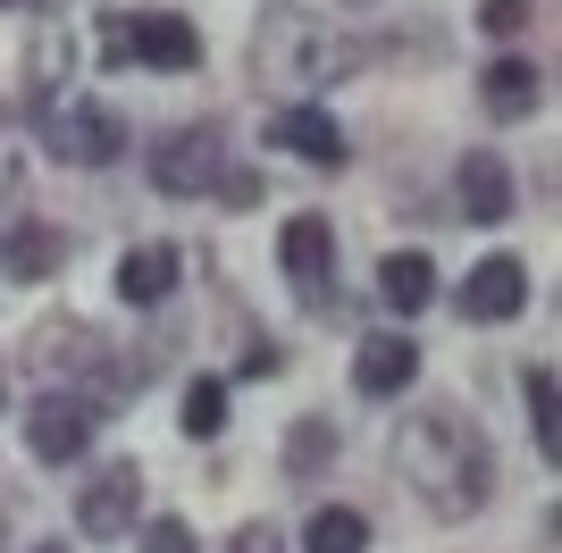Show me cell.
Segmentation results:
<instances>
[{"label":"cell","mask_w":562,"mask_h":553,"mask_svg":"<svg viewBox=\"0 0 562 553\" xmlns=\"http://www.w3.org/2000/svg\"><path fill=\"white\" fill-rule=\"evenodd\" d=\"M386 461H395L403 495H412L437 529H470V520L495 504V444L462 403H420V411H403Z\"/></svg>","instance_id":"1"},{"label":"cell","mask_w":562,"mask_h":553,"mask_svg":"<svg viewBox=\"0 0 562 553\" xmlns=\"http://www.w3.org/2000/svg\"><path fill=\"white\" fill-rule=\"evenodd\" d=\"M244 76L285 101H328L336 84L370 76V34H352L319 9H260L252 43H244Z\"/></svg>","instance_id":"2"},{"label":"cell","mask_w":562,"mask_h":553,"mask_svg":"<svg viewBox=\"0 0 562 553\" xmlns=\"http://www.w3.org/2000/svg\"><path fill=\"white\" fill-rule=\"evenodd\" d=\"M25 369L43 377V386H85L101 394L117 411V394L143 386V361H126L117 352V336L101 319H85V311H59V319H34V336H25Z\"/></svg>","instance_id":"3"},{"label":"cell","mask_w":562,"mask_h":553,"mask_svg":"<svg viewBox=\"0 0 562 553\" xmlns=\"http://www.w3.org/2000/svg\"><path fill=\"white\" fill-rule=\"evenodd\" d=\"M93 34H101V76H126V68L193 76V68H202V50H211L186 9H101Z\"/></svg>","instance_id":"4"},{"label":"cell","mask_w":562,"mask_h":553,"mask_svg":"<svg viewBox=\"0 0 562 553\" xmlns=\"http://www.w3.org/2000/svg\"><path fill=\"white\" fill-rule=\"evenodd\" d=\"M34 135H43V160L85 168V177H101V168H117L126 151H135L126 110H117V101H101V92H68V101H50V110L34 117Z\"/></svg>","instance_id":"5"},{"label":"cell","mask_w":562,"mask_h":553,"mask_svg":"<svg viewBox=\"0 0 562 553\" xmlns=\"http://www.w3.org/2000/svg\"><path fill=\"white\" fill-rule=\"evenodd\" d=\"M101 419H110V403H101V394H85V386H43V394L18 411L25 461H34V470H76V461H93Z\"/></svg>","instance_id":"6"},{"label":"cell","mask_w":562,"mask_h":553,"mask_svg":"<svg viewBox=\"0 0 562 553\" xmlns=\"http://www.w3.org/2000/svg\"><path fill=\"white\" fill-rule=\"evenodd\" d=\"M235 143H227V117H193V126H168L160 143H143V177L160 202H211V184L227 177Z\"/></svg>","instance_id":"7"},{"label":"cell","mask_w":562,"mask_h":553,"mask_svg":"<svg viewBox=\"0 0 562 553\" xmlns=\"http://www.w3.org/2000/svg\"><path fill=\"white\" fill-rule=\"evenodd\" d=\"M143 511H151V478H143V461L135 453H117V461H93L85 478H76V537L85 545H126V537L143 529Z\"/></svg>","instance_id":"8"},{"label":"cell","mask_w":562,"mask_h":553,"mask_svg":"<svg viewBox=\"0 0 562 553\" xmlns=\"http://www.w3.org/2000/svg\"><path fill=\"white\" fill-rule=\"evenodd\" d=\"M336 260H345V244H336L328 210H294V218L278 227V276L294 285L303 311H328L336 302Z\"/></svg>","instance_id":"9"},{"label":"cell","mask_w":562,"mask_h":553,"mask_svg":"<svg viewBox=\"0 0 562 553\" xmlns=\"http://www.w3.org/2000/svg\"><path fill=\"white\" fill-rule=\"evenodd\" d=\"M446 218H462V227H504V218H520V177L513 160L495 151V143H470L462 160H453L446 177Z\"/></svg>","instance_id":"10"},{"label":"cell","mask_w":562,"mask_h":553,"mask_svg":"<svg viewBox=\"0 0 562 553\" xmlns=\"http://www.w3.org/2000/svg\"><path fill=\"white\" fill-rule=\"evenodd\" d=\"M529 294H538V276H529L520 252H479L462 269V285H453V311H462L470 327H513L520 311H529Z\"/></svg>","instance_id":"11"},{"label":"cell","mask_w":562,"mask_h":553,"mask_svg":"<svg viewBox=\"0 0 562 553\" xmlns=\"http://www.w3.org/2000/svg\"><path fill=\"white\" fill-rule=\"evenodd\" d=\"M260 143L285 151V160H303V168H328V177L352 160V135L336 126L328 101H278V110L260 117Z\"/></svg>","instance_id":"12"},{"label":"cell","mask_w":562,"mask_h":553,"mask_svg":"<svg viewBox=\"0 0 562 553\" xmlns=\"http://www.w3.org/2000/svg\"><path fill=\"white\" fill-rule=\"evenodd\" d=\"M420 336L412 327H370V336H352V394L361 403H403V394L420 386Z\"/></svg>","instance_id":"13"},{"label":"cell","mask_w":562,"mask_h":553,"mask_svg":"<svg viewBox=\"0 0 562 553\" xmlns=\"http://www.w3.org/2000/svg\"><path fill=\"white\" fill-rule=\"evenodd\" d=\"M76 260V235L59 218H34V210H9L0 218V276L9 285H50V276Z\"/></svg>","instance_id":"14"},{"label":"cell","mask_w":562,"mask_h":553,"mask_svg":"<svg viewBox=\"0 0 562 553\" xmlns=\"http://www.w3.org/2000/svg\"><path fill=\"white\" fill-rule=\"evenodd\" d=\"M177 285H186V244H168V235L126 244V252L110 260V294L126 302V311H168Z\"/></svg>","instance_id":"15"},{"label":"cell","mask_w":562,"mask_h":553,"mask_svg":"<svg viewBox=\"0 0 562 553\" xmlns=\"http://www.w3.org/2000/svg\"><path fill=\"white\" fill-rule=\"evenodd\" d=\"M470 92H479V117H487V126H529V117L546 110V68L529 50H495L487 68L470 76Z\"/></svg>","instance_id":"16"},{"label":"cell","mask_w":562,"mask_h":553,"mask_svg":"<svg viewBox=\"0 0 562 553\" xmlns=\"http://www.w3.org/2000/svg\"><path fill=\"white\" fill-rule=\"evenodd\" d=\"M68 76H76L68 18H34V34H25V50H18V101H25V117H43L50 101H68Z\"/></svg>","instance_id":"17"},{"label":"cell","mask_w":562,"mask_h":553,"mask_svg":"<svg viewBox=\"0 0 562 553\" xmlns=\"http://www.w3.org/2000/svg\"><path fill=\"white\" fill-rule=\"evenodd\" d=\"M378 311H386V319H420L428 302L446 294V269H437V252H420V244H395V252H378Z\"/></svg>","instance_id":"18"},{"label":"cell","mask_w":562,"mask_h":553,"mask_svg":"<svg viewBox=\"0 0 562 553\" xmlns=\"http://www.w3.org/2000/svg\"><path fill=\"white\" fill-rule=\"evenodd\" d=\"M345 461V419L336 411H294L285 419V437H278V478L285 486H319Z\"/></svg>","instance_id":"19"},{"label":"cell","mask_w":562,"mask_h":553,"mask_svg":"<svg viewBox=\"0 0 562 553\" xmlns=\"http://www.w3.org/2000/svg\"><path fill=\"white\" fill-rule=\"evenodd\" d=\"M227 377H218V369H193L186 386H177V437L186 444H218L227 437Z\"/></svg>","instance_id":"20"},{"label":"cell","mask_w":562,"mask_h":553,"mask_svg":"<svg viewBox=\"0 0 562 553\" xmlns=\"http://www.w3.org/2000/svg\"><path fill=\"white\" fill-rule=\"evenodd\" d=\"M520 403H529V444L554 461L562 453V377H554V361H520Z\"/></svg>","instance_id":"21"},{"label":"cell","mask_w":562,"mask_h":553,"mask_svg":"<svg viewBox=\"0 0 562 553\" xmlns=\"http://www.w3.org/2000/svg\"><path fill=\"white\" fill-rule=\"evenodd\" d=\"M303 553H370V511L361 504H311Z\"/></svg>","instance_id":"22"},{"label":"cell","mask_w":562,"mask_h":553,"mask_svg":"<svg viewBox=\"0 0 562 553\" xmlns=\"http://www.w3.org/2000/svg\"><path fill=\"white\" fill-rule=\"evenodd\" d=\"M470 25H479V34H487L495 50H513L520 34L538 25V0H479V9H470Z\"/></svg>","instance_id":"23"},{"label":"cell","mask_w":562,"mask_h":553,"mask_svg":"<svg viewBox=\"0 0 562 553\" xmlns=\"http://www.w3.org/2000/svg\"><path fill=\"white\" fill-rule=\"evenodd\" d=\"M135 553H202V537H193L186 511H143V529L126 537Z\"/></svg>","instance_id":"24"},{"label":"cell","mask_w":562,"mask_h":553,"mask_svg":"<svg viewBox=\"0 0 562 553\" xmlns=\"http://www.w3.org/2000/svg\"><path fill=\"white\" fill-rule=\"evenodd\" d=\"M211 202L218 210H260V202H269V177H260L252 160H227V177L211 184Z\"/></svg>","instance_id":"25"},{"label":"cell","mask_w":562,"mask_h":553,"mask_svg":"<svg viewBox=\"0 0 562 553\" xmlns=\"http://www.w3.org/2000/svg\"><path fill=\"white\" fill-rule=\"evenodd\" d=\"M285 369V345L260 327V336H244V352H235V369H227V386H252V377H278Z\"/></svg>","instance_id":"26"},{"label":"cell","mask_w":562,"mask_h":553,"mask_svg":"<svg viewBox=\"0 0 562 553\" xmlns=\"http://www.w3.org/2000/svg\"><path fill=\"white\" fill-rule=\"evenodd\" d=\"M218 553H285V537L269 529V520H244V529H235V537H227Z\"/></svg>","instance_id":"27"},{"label":"cell","mask_w":562,"mask_h":553,"mask_svg":"<svg viewBox=\"0 0 562 553\" xmlns=\"http://www.w3.org/2000/svg\"><path fill=\"white\" fill-rule=\"evenodd\" d=\"M0 18H59L50 0H0Z\"/></svg>","instance_id":"28"},{"label":"cell","mask_w":562,"mask_h":553,"mask_svg":"<svg viewBox=\"0 0 562 553\" xmlns=\"http://www.w3.org/2000/svg\"><path fill=\"white\" fill-rule=\"evenodd\" d=\"M328 9H345V18H370V9H386V0H328Z\"/></svg>","instance_id":"29"},{"label":"cell","mask_w":562,"mask_h":553,"mask_svg":"<svg viewBox=\"0 0 562 553\" xmlns=\"http://www.w3.org/2000/svg\"><path fill=\"white\" fill-rule=\"evenodd\" d=\"M34 553H76V545H59V537H50V545H34Z\"/></svg>","instance_id":"30"},{"label":"cell","mask_w":562,"mask_h":553,"mask_svg":"<svg viewBox=\"0 0 562 553\" xmlns=\"http://www.w3.org/2000/svg\"><path fill=\"white\" fill-rule=\"evenodd\" d=\"M0 419H9V377H0Z\"/></svg>","instance_id":"31"},{"label":"cell","mask_w":562,"mask_h":553,"mask_svg":"<svg viewBox=\"0 0 562 553\" xmlns=\"http://www.w3.org/2000/svg\"><path fill=\"white\" fill-rule=\"evenodd\" d=\"M0 537H9V504H0Z\"/></svg>","instance_id":"32"}]
</instances>
